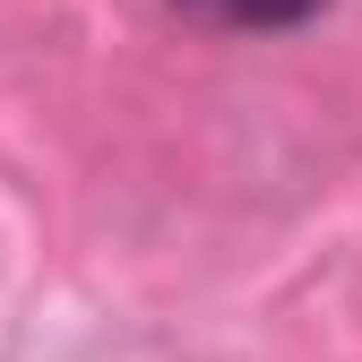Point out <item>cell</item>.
<instances>
[{
    "label": "cell",
    "instance_id": "1",
    "mask_svg": "<svg viewBox=\"0 0 362 362\" xmlns=\"http://www.w3.org/2000/svg\"><path fill=\"white\" fill-rule=\"evenodd\" d=\"M190 9H207L224 26H302V18H320L328 0H190Z\"/></svg>",
    "mask_w": 362,
    "mask_h": 362
}]
</instances>
